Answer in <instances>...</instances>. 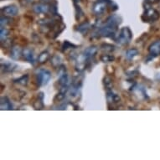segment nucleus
<instances>
[{
  "label": "nucleus",
  "instance_id": "21",
  "mask_svg": "<svg viewBox=\"0 0 160 160\" xmlns=\"http://www.w3.org/2000/svg\"><path fill=\"white\" fill-rule=\"evenodd\" d=\"M104 83H105L106 87H107V89H110L112 87V80L110 77H106L105 80H104Z\"/></svg>",
  "mask_w": 160,
  "mask_h": 160
},
{
  "label": "nucleus",
  "instance_id": "2",
  "mask_svg": "<svg viewBox=\"0 0 160 160\" xmlns=\"http://www.w3.org/2000/svg\"><path fill=\"white\" fill-rule=\"evenodd\" d=\"M131 39H132V32H131V30L127 27L123 28L121 30L120 34L118 36V42L120 45H127L131 41Z\"/></svg>",
  "mask_w": 160,
  "mask_h": 160
},
{
  "label": "nucleus",
  "instance_id": "19",
  "mask_svg": "<svg viewBox=\"0 0 160 160\" xmlns=\"http://www.w3.org/2000/svg\"><path fill=\"white\" fill-rule=\"evenodd\" d=\"M60 57L56 55V56H54V58L52 59V60H51V63H52V65H53L55 67H57V66L60 65Z\"/></svg>",
  "mask_w": 160,
  "mask_h": 160
},
{
  "label": "nucleus",
  "instance_id": "8",
  "mask_svg": "<svg viewBox=\"0 0 160 160\" xmlns=\"http://www.w3.org/2000/svg\"><path fill=\"white\" fill-rule=\"evenodd\" d=\"M106 10V3L105 2H97L96 4L94 5L93 7V11L96 14H101V13H104V11Z\"/></svg>",
  "mask_w": 160,
  "mask_h": 160
},
{
  "label": "nucleus",
  "instance_id": "17",
  "mask_svg": "<svg viewBox=\"0 0 160 160\" xmlns=\"http://www.w3.org/2000/svg\"><path fill=\"white\" fill-rule=\"evenodd\" d=\"M101 60L104 62H111V61L114 60V57L109 55H103L101 57Z\"/></svg>",
  "mask_w": 160,
  "mask_h": 160
},
{
  "label": "nucleus",
  "instance_id": "20",
  "mask_svg": "<svg viewBox=\"0 0 160 160\" xmlns=\"http://www.w3.org/2000/svg\"><path fill=\"white\" fill-rule=\"evenodd\" d=\"M27 81H28V76H23L17 80V82L21 85H26Z\"/></svg>",
  "mask_w": 160,
  "mask_h": 160
},
{
  "label": "nucleus",
  "instance_id": "25",
  "mask_svg": "<svg viewBox=\"0 0 160 160\" xmlns=\"http://www.w3.org/2000/svg\"><path fill=\"white\" fill-rule=\"evenodd\" d=\"M74 2H76V3H77V2H80V0H74Z\"/></svg>",
  "mask_w": 160,
  "mask_h": 160
},
{
  "label": "nucleus",
  "instance_id": "10",
  "mask_svg": "<svg viewBox=\"0 0 160 160\" xmlns=\"http://www.w3.org/2000/svg\"><path fill=\"white\" fill-rule=\"evenodd\" d=\"M23 55L25 56V58L28 61H30V63L32 64L34 63V54H33L32 51H30L29 49H26V50H25V51H23Z\"/></svg>",
  "mask_w": 160,
  "mask_h": 160
},
{
  "label": "nucleus",
  "instance_id": "24",
  "mask_svg": "<svg viewBox=\"0 0 160 160\" xmlns=\"http://www.w3.org/2000/svg\"><path fill=\"white\" fill-rule=\"evenodd\" d=\"M69 46H73L74 47V45H72V44H71L70 42H68V41H65V44H64V46H63V51L65 50H67V49H69Z\"/></svg>",
  "mask_w": 160,
  "mask_h": 160
},
{
  "label": "nucleus",
  "instance_id": "9",
  "mask_svg": "<svg viewBox=\"0 0 160 160\" xmlns=\"http://www.w3.org/2000/svg\"><path fill=\"white\" fill-rule=\"evenodd\" d=\"M13 106L7 97H2L1 99V109L2 110H11Z\"/></svg>",
  "mask_w": 160,
  "mask_h": 160
},
{
  "label": "nucleus",
  "instance_id": "12",
  "mask_svg": "<svg viewBox=\"0 0 160 160\" xmlns=\"http://www.w3.org/2000/svg\"><path fill=\"white\" fill-rule=\"evenodd\" d=\"M34 10L37 13H46L49 10V7L45 4H38L34 6Z\"/></svg>",
  "mask_w": 160,
  "mask_h": 160
},
{
  "label": "nucleus",
  "instance_id": "3",
  "mask_svg": "<svg viewBox=\"0 0 160 160\" xmlns=\"http://www.w3.org/2000/svg\"><path fill=\"white\" fill-rule=\"evenodd\" d=\"M51 77V72L46 70H39L37 73V81L39 85H45Z\"/></svg>",
  "mask_w": 160,
  "mask_h": 160
},
{
  "label": "nucleus",
  "instance_id": "6",
  "mask_svg": "<svg viewBox=\"0 0 160 160\" xmlns=\"http://www.w3.org/2000/svg\"><path fill=\"white\" fill-rule=\"evenodd\" d=\"M97 47L92 46L87 48V49L84 51V53H83V60H84V61L87 60H90L91 58H92L93 56H95V55L97 54Z\"/></svg>",
  "mask_w": 160,
  "mask_h": 160
},
{
  "label": "nucleus",
  "instance_id": "16",
  "mask_svg": "<svg viewBox=\"0 0 160 160\" xmlns=\"http://www.w3.org/2000/svg\"><path fill=\"white\" fill-rule=\"evenodd\" d=\"M49 59V54L47 52H43L39 56V63H45Z\"/></svg>",
  "mask_w": 160,
  "mask_h": 160
},
{
  "label": "nucleus",
  "instance_id": "14",
  "mask_svg": "<svg viewBox=\"0 0 160 160\" xmlns=\"http://www.w3.org/2000/svg\"><path fill=\"white\" fill-rule=\"evenodd\" d=\"M107 100L109 102H118V101H120V97H118L117 94H114L113 92H107Z\"/></svg>",
  "mask_w": 160,
  "mask_h": 160
},
{
  "label": "nucleus",
  "instance_id": "7",
  "mask_svg": "<svg viewBox=\"0 0 160 160\" xmlns=\"http://www.w3.org/2000/svg\"><path fill=\"white\" fill-rule=\"evenodd\" d=\"M148 50L151 55H153L154 56L160 55V40H157L154 43H153L149 46Z\"/></svg>",
  "mask_w": 160,
  "mask_h": 160
},
{
  "label": "nucleus",
  "instance_id": "13",
  "mask_svg": "<svg viewBox=\"0 0 160 160\" xmlns=\"http://www.w3.org/2000/svg\"><path fill=\"white\" fill-rule=\"evenodd\" d=\"M22 55L21 50L19 49V47L15 46L12 49V52H11V57L14 60H18Z\"/></svg>",
  "mask_w": 160,
  "mask_h": 160
},
{
  "label": "nucleus",
  "instance_id": "5",
  "mask_svg": "<svg viewBox=\"0 0 160 160\" xmlns=\"http://www.w3.org/2000/svg\"><path fill=\"white\" fill-rule=\"evenodd\" d=\"M2 12L5 16H15L19 13V9L14 5H10L2 9Z\"/></svg>",
  "mask_w": 160,
  "mask_h": 160
},
{
  "label": "nucleus",
  "instance_id": "22",
  "mask_svg": "<svg viewBox=\"0 0 160 160\" xmlns=\"http://www.w3.org/2000/svg\"><path fill=\"white\" fill-rule=\"evenodd\" d=\"M13 66H14V65H13V64L11 63L5 64L4 68L2 67V70L4 69L5 71H13Z\"/></svg>",
  "mask_w": 160,
  "mask_h": 160
},
{
  "label": "nucleus",
  "instance_id": "15",
  "mask_svg": "<svg viewBox=\"0 0 160 160\" xmlns=\"http://www.w3.org/2000/svg\"><path fill=\"white\" fill-rule=\"evenodd\" d=\"M138 51L137 49H132V50H129V51L127 52V58L128 60L132 59L133 57H135L136 55H138Z\"/></svg>",
  "mask_w": 160,
  "mask_h": 160
},
{
  "label": "nucleus",
  "instance_id": "1",
  "mask_svg": "<svg viewBox=\"0 0 160 160\" xmlns=\"http://www.w3.org/2000/svg\"><path fill=\"white\" fill-rule=\"evenodd\" d=\"M121 18L118 15H112L107 19L106 25L101 27L98 31L101 36L104 37H112L116 34V31L118 30V26L121 24Z\"/></svg>",
  "mask_w": 160,
  "mask_h": 160
},
{
  "label": "nucleus",
  "instance_id": "4",
  "mask_svg": "<svg viewBox=\"0 0 160 160\" xmlns=\"http://www.w3.org/2000/svg\"><path fill=\"white\" fill-rule=\"evenodd\" d=\"M145 19H143L145 22H153L157 20L159 17V13L156 11L155 9H147L146 13L144 14Z\"/></svg>",
  "mask_w": 160,
  "mask_h": 160
},
{
  "label": "nucleus",
  "instance_id": "11",
  "mask_svg": "<svg viewBox=\"0 0 160 160\" xmlns=\"http://www.w3.org/2000/svg\"><path fill=\"white\" fill-rule=\"evenodd\" d=\"M90 28H91V25H90L88 22H85V23H82V24H80V25L78 26L77 30L79 32H80L81 34H86L90 30Z\"/></svg>",
  "mask_w": 160,
  "mask_h": 160
},
{
  "label": "nucleus",
  "instance_id": "23",
  "mask_svg": "<svg viewBox=\"0 0 160 160\" xmlns=\"http://www.w3.org/2000/svg\"><path fill=\"white\" fill-rule=\"evenodd\" d=\"M9 23H10V19H9V18H2L1 19V26L2 27L7 25Z\"/></svg>",
  "mask_w": 160,
  "mask_h": 160
},
{
  "label": "nucleus",
  "instance_id": "18",
  "mask_svg": "<svg viewBox=\"0 0 160 160\" xmlns=\"http://www.w3.org/2000/svg\"><path fill=\"white\" fill-rule=\"evenodd\" d=\"M8 34H9V30H6V29H4L2 27L1 28V40H2V42H3V40H4L5 39L7 38Z\"/></svg>",
  "mask_w": 160,
  "mask_h": 160
}]
</instances>
